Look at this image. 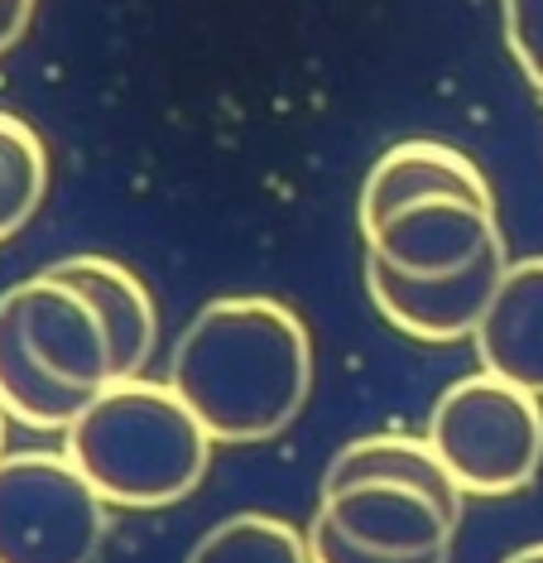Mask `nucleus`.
I'll return each mask as SVG.
<instances>
[{
    "instance_id": "2",
    "label": "nucleus",
    "mask_w": 543,
    "mask_h": 563,
    "mask_svg": "<svg viewBox=\"0 0 543 563\" xmlns=\"http://www.w3.org/2000/svg\"><path fill=\"white\" fill-rule=\"evenodd\" d=\"M68 463L107 506L164 510L188 501L212 467V439L169 380H111L68 429Z\"/></svg>"
},
{
    "instance_id": "11",
    "label": "nucleus",
    "mask_w": 543,
    "mask_h": 563,
    "mask_svg": "<svg viewBox=\"0 0 543 563\" xmlns=\"http://www.w3.org/2000/svg\"><path fill=\"white\" fill-rule=\"evenodd\" d=\"M437 194L496 202L486 174L476 169L462 150L437 145V140H405V145L385 150V155L370 164L366 184H361V198H356V222H361V232H366V227H375L380 217L405 208V202L437 198Z\"/></svg>"
},
{
    "instance_id": "4",
    "label": "nucleus",
    "mask_w": 543,
    "mask_h": 563,
    "mask_svg": "<svg viewBox=\"0 0 543 563\" xmlns=\"http://www.w3.org/2000/svg\"><path fill=\"white\" fill-rule=\"evenodd\" d=\"M111 506L87 486L68 453L0 457V563H92Z\"/></svg>"
},
{
    "instance_id": "6",
    "label": "nucleus",
    "mask_w": 543,
    "mask_h": 563,
    "mask_svg": "<svg viewBox=\"0 0 543 563\" xmlns=\"http://www.w3.org/2000/svg\"><path fill=\"white\" fill-rule=\"evenodd\" d=\"M361 236H366V261L405 279H447L506 241L496 222V202H472L452 194L405 202Z\"/></svg>"
},
{
    "instance_id": "9",
    "label": "nucleus",
    "mask_w": 543,
    "mask_h": 563,
    "mask_svg": "<svg viewBox=\"0 0 543 563\" xmlns=\"http://www.w3.org/2000/svg\"><path fill=\"white\" fill-rule=\"evenodd\" d=\"M472 342L481 371L543 400V255L506 265Z\"/></svg>"
},
{
    "instance_id": "16",
    "label": "nucleus",
    "mask_w": 543,
    "mask_h": 563,
    "mask_svg": "<svg viewBox=\"0 0 543 563\" xmlns=\"http://www.w3.org/2000/svg\"><path fill=\"white\" fill-rule=\"evenodd\" d=\"M500 20H506V44L514 63L543 92V0H500Z\"/></svg>"
},
{
    "instance_id": "14",
    "label": "nucleus",
    "mask_w": 543,
    "mask_h": 563,
    "mask_svg": "<svg viewBox=\"0 0 543 563\" xmlns=\"http://www.w3.org/2000/svg\"><path fill=\"white\" fill-rule=\"evenodd\" d=\"M48 198V150L30 121L0 111V246L20 236Z\"/></svg>"
},
{
    "instance_id": "1",
    "label": "nucleus",
    "mask_w": 543,
    "mask_h": 563,
    "mask_svg": "<svg viewBox=\"0 0 543 563\" xmlns=\"http://www.w3.org/2000/svg\"><path fill=\"white\" fill-rule=\"evenodd\" d=\"M313 332L269 294H222L202 303L174 342L169 390L212 443H269L313 395Z\"/></svg>"
},
{
    "instance_id": "5",
    "label": "nucleus",
    "mask_w": 543,
    "mask_h": 563,
    "mask_svg": "<svg viewBox=\"0 0 543 563\" xmlns=\"http://www.w3.org/2000/svg\"><path fill=\"white\" fill-rule=\"evenodd\" d=\"M10 323H15L30 362L44 371L48 380H58L63 390H77L92 400L97 390L111 386V347H107V328L92 303L77 294L68 279L38 271L20 285H10L0 294Z\"/></svg>"
},
{
    "instance_id": "17",
    "label": "nucleus",
    "mask_w": 543,
    "mask_h": 563,
    "mask_svg": "<svg viewBox=\"0 0 543 563\" xmlns=\"http://www.w3.org/2000/svg\"><path fill=\"white\" fill-rule=\"evenodd\" d=\"M303 540H308V559H313V563H447V554H423V559H385V554H370V549H356V544H346L342 534H332L322 520L308 525Z\"/></svg>"
},
{
    "instance_id": "18",
    "label": "nucleus",
    "mask_w": 543,
    "mask_h": 563,
    "mask_svg": "<svg viewBox=\"0 0 543 563\" xmlns=\"http://www.w3.org/2000/svg\"><path fill=\"white\" fill-rule=\"evenodd\" d=\"M34 5L38 0H0V54H10V48L24 40V30H30V20H34Z\"/></svg>"
},
{
    "instance_id": "12",
    "label": "nucleus",
    "mask_w": 543,
    "mask_h": 563,
    "mask_svg": "<svg viewBox=\"0 0 543 563\" xmlns=\"http://www.w3.org/2000/svg\"><path fill=\"white\" fill-rule=\"evenodd\" d=\"M346 482H409L429 492L437 506H447L452 516H462V506H467V496L452 486L429 439H409V433H366V439L337 448L328 472H322V492Z\"/></svg>"
},
{
    "instance_id": "3",
    "label": "nucleus",
    "mask_w": 543,
    "mask_h": 563,
    "mask_svg": "<svg viewBox=\"0 0 543 563\" xmlns=\"http://www.w3.org/2000/svg\"><path fill=\"white\" fill-rule=\"evenodd\" d=\"M423 439L462 496H520L543 472V400L476 371L437 395Z\"/></svg>"
},
{
    "instance_id": "8",
    "label": "nucleus",
    "mask_w": 543,
    "mask_h": 563,
    "mask_svg": "<svg viewBox=\"0 0 543 563\" xmlns=\"http://www.w3.org/2000/svg\"><path fill=\"white\" fill-rule=\"evenodd\" d=\"M510 265V246H490L486 255H476L467 271L447 275V279H405L385 265L366 261V294L380 309V318L395 332H405L413 342H433V347H447V342H467L476 323H481L490 294H496L500 275Z\"/></svg>"
},
{
    "instance_id": "19",
    "label": "nucleus",
    "mask_w": 543,
    "mask_h": 563,
    "mask_svg": "<svg viewBox=\"0 0 543 563\" xmlns=\"http://www.w3.org/2000/svg\"><path fill=\"white\" fill-rule=\"evenodd\" d=\"M500 563H543V544H524V549H514V554L500 559Z\"/></svg>"
},
{
    "instance_id": "7",
    "label": "nucleus",
    "mask_w": 543,
    "mask_h": 563,
    "mask_svg": "<svg viewBox=\"0 0 543 563\" xmlns=\"http://www.w3.org/2000/svg\"><path fill=\"white\" fill-rule=\"evenodd\" d=\"M313 520H322L346 544L385 559L447 554L462 516L437 506L429 492L409 482H346L318 496Z\"/></svg>"
},
{
    "instance_id": "10",
    "label": "nucleus",
    "mask_w": 543,
    "mask_h": 563,
    "mask_svg": "<svg viewBox=\"0 0 543 563\" xmlns=\"http://www.w3.org/2000/svg\"><path fill=\"white\" fill-rule=\"evenodd\" d=\"M48 275L68 279L97 309L101 328H107V347H111V376L115 380L145 376V366L154 362V347H159L154 294L121 261H111V255H63V261L48 265Z\"/></svg>"
},
{
    "instance_id": "13",
    "label": "nucleus",
    "mask_w": 543,
    "mask_h": 563,
    "mask_svg": "<svg viewBox=\"0 0 543 563\" xmlns=\"http://www.w3.org/2000/svg\"><path fill=\"white\" fill-rule=\"evenodd\" d=\"M82 405H87V395L63 390L58 380H48L30 362L5 303H0V409H5V419H20L24 429L48 433V429H68L82 415Z\"/></svg>"
},
{
    "instance_id": "20",
    "label": "nucleus",
    "mask_w": 543,
    "mask_h": 563,
    "mask_svg": "<svg viewBox=\"0 0 543 563\" xmlns=\"http://www.w3.org/2000/svg\"><path fill=\"white\" fill-rule=\"evenodd\" d=\"M0 457H5V409H0Z\"/></svg>"
},
{
    "instance_id": "15",
    "label": "nucleus",
    "mask_w": 543,
    "mask_h": 563,
    "mask_svg": "<svg viewBox=\"0 0 543 563\" xmlns=\"http://www.w3.org/2000/svg\"><path fill=\"white\" fill-rule=\"evenodd\" d=\"M188 563H313L299 525L265 516V510H241V516L217 520L198 544L188 549Z\"/></svg>"
}]
</instances>
